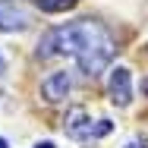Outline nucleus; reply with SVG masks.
<instances>
[{
	"label": "nucleus",
	"mask_w": 148,
	"mask_h": 148,
	"mask_svg": "<svg viewBox=\"0 0 148 148\" xmlns=\"http://www.w3.org/2000/svg\"><path fill=\"white\" fill-rule=\"evenodd\" d=\"M54 54L73 57L85 76H98L104 66H110L117 44L104 25H98L91 19H79V22H69L63 29L47 32L38 41V57H54Z\"/></svg>",
	"instance_id": "1"
},
{
	"label": "nucleus",
	"mask_w": 148,
	"mask_h": 148,
	"mask_svg": "<svg viewBox=\"0 0 148 148\" xmlns=\"http://www.w3.org/2000/svg\"><path fill=\"white\" fill-rule=\"evenodd\" d=\"M110 101L117 104V107H126L129 101H132V76H129V69L126 66H117L114 73H110Z\"/></svg>",
	"instance_id": "2"
},
{
	"label": "nucleus",
	"mask_w": 148,
	"mask_h": 148,
	"mask_svg": "<svg viewBox=\"0 0 148 148\" xmlns=\"http://www.w3.org/2000/svg\"><path fill=\"white\" fill-rule=\"evenodd\" d=\"M69 88H73L69 73H54V76H47V79L41 82V95H44V101H51V104L63 101V98L69 95Z\"/></svg>",
	"instance_id": "3"
},
{
	"label": "nucleus",
	"mask_w": 148,
	"mask_h": 148,
	"mask_svg": "<svg viewBox=\"0 0 148 148\" xmlns=\"http://www.w3.org/2000/svg\"><path fill=\"white\" fill-rule=\"evenodd\" d=\"M29 25V16L16 10L13 3H0V32H22Z\"/></svg>",
	"instance_id": "4"
},
{
	"label": "nucleus",
	"mask_w": 148,
	"mask_h": 148,
	"mask_svg": "<svg viewBox=\"0 0 148 148\" xmlns=\"http://www.w3.org/2000/svg\"><path fill=\"white\" fill-rule=\"evenodd\" d=\"M66 132H69V136H76V139L95 136V129H91V123H88V117H85V110H73V114L66 117Z\"/></svg>",
	"instance_id": "5"
},
{
	"label": "nucleus",
	"mask_w": 148,
	"mask_h": 148,
	"mask_svg": "<svg viewBox=\"0 0 148 148\" xmlns=\"http://www.w3.org/2000/svg\"><path fill=\"white\" fill-rule=\"evenodd\" d=\"M44 13H63V10H73L79 0H35Z\"/></svg>",
	"instance_id": "6"
},
{
	"label": "nucleus",
	"mask_w": 148,
	"mask_h": 148,
	"mask_svg": "<svg viewBox=\"0 0 148 148\" xmlns=\"http://www.w3.org/2000/svg\"><path fill=\"white\" fill-rule=\"evenodd\" d=\"M35 148H54V142H38Z\"/></svg>",
	"instance_id": "7"
},
{
	"label": "nucleus",
	"mask_w": 148,
	"mask_h": 148,
	"mask_svg": "<svg viewBox=\"0 0 148 148\" xmlns=\"http://www.w3.org/2000/svg\"><path fill=\"white\" fill-rule=\"evenodd\" d=\"M3 73H6V63H3V57H0V76H3Z\"/></svg>",
	"instance_id": "8"
},
{
	"label": "nucleus",
	"mask_w": 148,
	"mask_h": 148,
	"mask_svg": "<svg viewBox=\"0 0 148 148\" xmlns=\"http://www.w3.org/2000/svg\"><path fill=\"white\" fill-rule=\"evenodd\" d=\"M0 148H10V145H6V139H0Z\"/></svg>",
	"instance_id": "9"
}]
</instances>
